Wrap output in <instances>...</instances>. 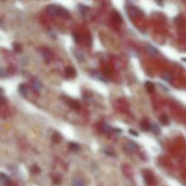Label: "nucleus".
Segmentation results:
<instances>
[{
    "mask_svg": "<svg viewBox=\"0 0 186 186\" xmlns=\"http://www.w3.org/2000/svg\"><path fill=\"white\" fill-rule=\"evenodd\" d=\"M137 149V144L133 141H129L126 143V144L124 145V150L127 153H132L133 151Z\"/></svg>",
    "mask_w": 186,
    "mask_h": 186,
    "instance_id": "f257e3e1",
    "label": "nucleus"
},
{
    "mask_svg": "<svg viewBox=\"0 0 186 186\" xmlns=\"http://www.w3.org/2000/svg\"><path fill=\"white\" fill-rule=\"evenodd\" d=\"M32 87H33L35 92H39L40 89L42 88V84L40 83V81L38 80L37 78H33V80H32Z\"/></svg>",
    "mask_w": 186,
    "mask_h": 186,
    "instance_id": "f03ea898",
    "label": "nucleus"
},
{
    "mask_svg": "<svg viewBox=\"0 0 186 186\" xmlns=\"http://www.w3.org/2000/svg\"><path fill=\"white\" fill-rule=\"evenodd\" d=\"M68 15H69V12H68L66 9L61 7V6H58L57 12H56V15L61 16V17H68Z\"/></svg>",
    "mask_w": 186,
    "mask_h": 186,
    "instance_id": "7ed1b4c3",
    "label": "nucleus"
},
{
    "mask_svg": "<svg viewBox=\"0 0 186 186\" xmlns=\"http://www.w3.org/2000/svg\"><path fill=\"white\" fill-rule=\"evenodd\" d=\"M128 12H129V14H130V15H132V16H136V15H138L139 14H141L142 13L138 8L136 7V6H133V5L129 6Z\"/></svg>",
    "mask_w": 186,
    "mask_h": 186,
    "instance_id": "20e7f679",
    "label": "nucleus"
},
{
    "mask_svg": "<svg viewBox=\"0 0 186 186\" xmlns=\"http://www.w3.org/2000/svg\"><path fill=\"white\" fill-rule=\"evenodd\" d=\"M57 8H58V6H56V5H48L47 7H46V11H47V13L49 14V15H56Z\"/></svg>",
    "mask_w": 186,
    "mask_h": 186,
    "instance_id": "39448f33",
    "label": "nucleus"
},
{
    "mask_svg": "<svg viewBox=\"0 0 186 186\" xmlns=\"http://www.w3.org/2000/svg\"><path fill=\"white\" fill-rule=\"evenodd\" d=\"M150 130H151L152 132H153L155 135H158V134H160L161 133V130H160V127H159L156 123H153L150 124Z\"/></svg>",
    "mask_w": 186,
    "mask_h": 186,
    "instance_id": "423d86ee",
    "label": "nucleus"
},
{
    "mask_svg": "<svg viewBox=\"0 0 186 186\" xmlns=\"http://www.w3.org/2000/svg\"><path fill=\"white\" fill-rule=\"evenodd\" d=\"M0 179H1V183H2L3 184H5V185H9V184H11V180L10 178L8 177L7 175H5V174H1V175H0Z\"/></svg>",
    "mask_w": 186,
    "mask_h": 186,
    "instance_id": "0eeeda50",
    "label": "nucleus"
},
{
    "mask_svg": "<svg viewBox=\"0 0 186 186\" xmlns=\"http://www.w3.org/2000/svg\"><path fill=\"white\" fill-rule=\"evenodd\" d=\"M146 48H147V51H148V53L150 54V55H158V53H159L158 49H157V48H155L154 46H153V45H147Z\"/></svg>",
    "mask_w": 186,
    "mask_h": 186,
    "instance_id": "6e6552de",
    "label": "nucleus"
},
{
    "mask_svg": "<svg viewBox=\"0 0 186 186\" xmlns=\"http://www.w3.org/2000/svg\"><path fill=\"white\" fill-rule=\"evenodd\" d=\"M18 91H19V93H20L23 96H26L28 93V87L25 86V85H20Z\"/></svg>",
    "mask_w": 186,
    "mask_h": 186,
    "instance_id": "1a4fd4ad",
    "label": "nucleus"
},
{
    "mask_svg": "<svg viewBox=\"0 0 186 186\" xmlns=\"http://www.w3.org/2000/svg\"><path fill=\"white\" fill-rule=\"evenodd\" d=\"M74 53H75V55H76V57L77 58V60L78 61H84L85 60V55H84L81 51L79 50H75L74 51Z\"/></svg>",
    "mask_w": 186,
    "mask_h": 186,
    "instance_id": "9d476101",
    "label": "nucleus"
},
{
    "mask_svg": "<svg viewBox=\"0 0 186 186\" xmlns=\"http://www.w3.org/2000/svg\"><path fill=\"white\" fill-rule=\"evenodd\" d=\"M112 17H113V20L115 21L117 23H121L122 22V17H121L120 14L118 12H113V15H112Z\"/></svg>",
    "mask_w": 186,
    "mask_h": 186,
    "instance_id": "9b49d317",
    "label": "nucleus"
},
{
    "mask_svg": "<svg viewBox=\"0 0 186 186\" xmlns=\"http://www.w3.org/2000/svg\"><path fill=\"white\" fill-rule=\"evenodd\" d=\"M66 75H67L68 76H76V70H75L73 67H71V66L66 68Z\"/></svg>",
    "mask_w": 186,
    "mask_h": 186,
    "instance_id": "f8f14e48",
    "label": "nucleus"
},
{
    "mask_svg": "<svg viewBox=\"0 0 186 186\" xmlns=\"http://www.w3.org/2000/svg\"><path fill=\"white\" fill-rule=\"evenodd\" d=\"M145 87H146V89H147V91H148L149 93H152V92H153V91H154V85H153V83H151V82H146V83H145Z\"/></svg>",
    "mask_w": 186,
    "mask_h": 186,
    "instance_id": "ddd939ff",
    "label": "nucleus"
},
{
    "mask_svg": "<svg viewBox=\"0 0 186 186\" xmlns=\"http://www.w3.org/2000/svg\"><path fill=\"white\" fill-rule=\"evenodd\" d=\"M79 148H80V147H79V145H78L76 143H69V149L72 150V151L76 152L79 150Z\"/></svg>",
    "mask_w": 186,
    "mask_h": 186,
    "instance_id": "4468645a",
    "label": "nucleus"
},
{
    "mask_svg": "<svg viewBox=\"0 0 186 186\" xmlns=\"http://www.w3.org/2000/svg\"><path fill=\"white\" fill-rule=\"evenodd\" d=\"M73 186H84V184L80 179L74 178L73 179Z\"/></svg>",
    "mask_w": 186,
    "mask_h": 186,
    "instance_id": "2eb2a0df",
    "label": "nucleus"
},
{
    "mask_svg": "<svg viewBox=\"0 0 186 186\" xmlns=\"http://www.w3.org/2000/svg\"><path fill=\"white\" fill-rule=\"evenodd\" d=\"M78 10H79V12H80L81 14L85 15V14L86 13V11L88 10V7H87V6H86V5H78Z\"/></svg>",
    "mask_w": 186,
    "mask_h": 186,
    "instance_id": "dca6fc26",
    "label": "nucleus"
},
{
    "mask_svg": "<svg viewBox=\"0 0 186 186\" xmlns=\"http://www.w3.org/2000/svg\"><path fill=\"white\" fill-rule=\"evenodd\" d=\"M144 179H145V181L147 182V184H151L153 181V176H152L151 174H144Z\"/></svg>",
    "mask_w": 186,
    "mask_h": 186,
    "instance_id": "f3484780",
    "label": "nucleus"
},
{
    "mask_svg": "<svg viewBox=\"0 0 186 186\" xmlns=\"http://www.w3.org/2000/svg\"><path fill=\"white\" fill-rule=\"evenodd\" d=\"M141 127L143 131H148V130H150V124H149L147 122H142Z\"/></svg>",
    "mask_w": 186,
    "mask_h": 186,
    "instance_id": "a211bd4d",
    "label": "nucleus"
},
{
    "mask_svg": "<svg viewBox=\"0 0 186 186\" xmlns=\"http://www.w3.org/2000/svg\"><path fill=\"white\" fill-rule=\"evenodd\" d=\"M163 79L166 82H171L172 81V76L169 73H164L163 74Z\"/></svg>",
    "mask_w": 186,
    "mask_h": 186,
    "instance_id": "6ab92c4d",
    "label": "nucleus"
},
{
    "mask_svg": "<svg viewBox=\"0 0 186 186\" xmlns=\"http://www.w3.org/2000/svg\"><path fill=\"white\" fill-rule=\"evenodd\" d=\"M42 54H43V56H44V58L45 59V61H46V62H49V61H50V59H51L50 54L48 53L47 51H45V50H44Z\"/></svg>",
    "mask_w": 186,
    "mask_h": 186,
    "instance_id": "aec40b11",
    "label": "nucleus"
},
{
    "mask_svg": "<svg viewBox=\"0 0 186 186\" xmlns=\"http://www.w3.org/2000/svg\"><path fill=\"white\" fill-rule=\"evenodd\" d=\"M161 122L164 124H168L169 123V120H168V117H167V115H165V114H163V115L161 116Z\"/></svg>",
    "mask_w": 186,
    "mask_h": 186,
    "instance_id": "412c9836",
    "label": "nucleus"
},
{
    "mask_svg": "<svg viewBox=\"0 0 186 186\" xmlns=\"http://www.w3.org/2000/svg\"><path fill=\"white\" fill-rule=\"evenodd\" d=\"M13 47H14L15 51H16V52H20V51L22 50V48H21L20 45H19V44H17V43L13 44Z\"/></svg>",
    "mask_w": 186,
    "mask_h": 186,
    "instance_id": "4be33fe9",
    "label": "nucleus"
},
{
    "mask_svg": "<svg viewBox=\"0 0 186 186\" xmlns=\"http://www.w3.org/2000/svg\"><path fill=\"white\" fill-rule=\"evenodd\" d=\"M95 77H97V78H98L99 80H101V81H103V82H105V83H106V82H107V80H106L105 78L103 77V76H101L100 74H96V75H95Z\"/></svg>",
    "mask_w": 186,
    "mask_h": 186,
    "instance_id": "5701e85b",
    "label": "nucleus"
},
{
    "mask_svg": "<svg viewBox=\"0 0 186 186\" xmlns=\"http://www.w3.org/2000/svg\"><path fill=\"white\" fill-rule=\"evenodd\" d=\"M39 172H40V169L38 168L37 166H33L32 167V173L36 174V173H39Z\"/></svg>",
    "mask_w": 186,
    "mask_h": 186,
    "instance_id": "b1692460",
    "label": "nucleus"
},
{
    "mask_svg": "<svg viewBox=\"0 0 186 186\" xmlns=\"http://www.w3.org/2000/svg\"><path fill=\"white\" fill-rule=\"evenodd\" d=\"M103 151L104 152V153H105L106 155H110V156H113V152H110L109 150H107V149H103Z\"/></svg>",
    "mask_w": 186,
    "mask_h": 186,
    "instance_id": "393cba45",
    "label": "nucleus"
},
{
    "mask_svg": "<svg viewBox=\"0 0 186 186\" xmlns=\"http://www.w3.org/2000/svg\"><path fill=\"white\" fill-rule=\"evenodd\" d=\"M71 105L73 106V107H75L76 109H78V108H79V104H78L77 102H72V103H71Z\"/></svg>",
    "mask_w": 186,
    "mask_h": 186,
    "instance_id": "a878e982",
    "label": "nucleus"
},
{
    "mask_svg": "<svg viewBox=\"0 0 186 186\" xmlns=\"http://www.w3.org/2000/svg\"><path fill=\"white\" fill-rule=\"evenodd\" d=\"M129 133H130V134H133V135H134V136H138V133L134 132L133 130H129Z\"/></svg>",
    "mask_w": 186,
    "mask_h": 186,
    "instance_id": "bb28decb",
    "label": "nucleus"
},
{
    "mask_svg": "<svg viewBox=\"0 0 186 186\" xmlns=\"http://www.w3.org/2000/svg\"><path fill=\"white\" fill-rule=\"evenodd\" d=\"M0 76H1V77H4L5 76V70H4V68L1 67V71H0Z\"/></svg>",
    "mask_w": 186,
    "mask_h": 186,
    "instance_id": "cd10ccee",
    "label": "nucleus"
},
{
    "mask_svg": "<svg viewBox=\"0 0 186 186\" xmlns=\"http://www.w3.org/2000/svg\"><path fill=\"white\" fill-rule=\"evenodd\" d=\"M73 35H74V38H75V40H76V42H77V41H78V39H77V35H76V33H74V34H73Z\"/></svg>",
    "mask_w": 186,
    "mask_h": 186,
    "instance_id": "c85d7f7f",
    "label": "nucleus"
},
{
    "mask_svg": "<svg viewBox=\"0 0 186 186\" xmlns=\"http://www.w3.org/2000/svg\"><path fill=\"white\" fill-rule=\"evenodd\" d=\"M182 60H183V61H184V62H186V58H185V57L182 58Z\"/></svg>",
    "mask_w": 186,
    "mask_h": 186,
    "instance_id": "c756f323",
    "label": "nucleus"
}]
</instances>
